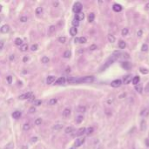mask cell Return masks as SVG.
<instances>
[{
  "instance_id": "obj_1",
  "label": "cell",
  "mask_w": 149,
  "mask_h": 149,
  "mask_svg": "<svg viewBox=\"0 0 149 149\" xmlns=\"http://www.w3.org/2000/svg\"><path fill=\"white\" fill-rule=\"evenodd\" d=\"M117 59H118V58L115 57V56H112V57H111L109 59H108L107 62H106V64H105V65H103V66H102L101 68H100V71H105L106 68H107V67H109L111 65H112V64H113V62H114V61H115Z\"/></svg>"
},
{
  "instance_id": "obj_2",
  "label": "cell",
  "mask_w": 149,
  "mask_h": 149,
  "mask_svg": "<svg viewBox=\"0 0 149 149\" xmlns=\"http://www.w3.org/2000/svg\"><path fill=\"white\" fill-rule=\"evenodd\" d=\"M82 8H83V5L80 4L79 2H77L74 4V5H73V12H74V13L76 14H78L80 13L81 11H82Z\"/></svg>"
},
{
  "instance_id": "obj_3",
  "label": "cell",
  "mask_w": 149,
  "mask_h": 149,
  "mask_svg": "<svg viewBox=\"0 0 149 149\" xmlns=\"http://www.w3.org/2000/svg\"><path fill=\"white\" fill-rule=\"evenodd\" d=\"M67 82L70 83V84H78V83H81V78H69L67 79Z\"/></svg>"
},
{
  "instance_id": "obj_4",
  "label": "cell",
  "mask_w": 149,
  "mask_h": 149,
  "mask_svg": "<svg viewBox=\"0 0 149 149\" xmlns=\"http://www.w3.org/2000/svg\"><path fill=\"white\" fill-rule=\"evenodd\" d=\"M94 81V77L92 76H87L81 78V83H92Z\"/></svg>"
},
{
  "instance_id": "obj_5",
  "label": "cell",
  "mask_w": 149,
  "mask_h": 149,
  "mask_svg": "<svg viewBox=\"0 0 149 149\" xmlns=\"http://www.w3.org/2000/svg\"><path fill=\"white\" fill-rule=\"evenodd\" d=\"M122 84V81L120 79H115V80L112 81L111 82V86L113 87V88H118V87H120Z\"/></svg>"
},
{
  "instance_id": "obj_6",
  "label": "cell",
  "mask_w": 149,
  "mask_h": 149,
  "mask_svg": "<svg viewBox=\"0 0 149 149\" xmlns=\"http://www.w3.org/2000/svg\"><path fill=\"white\" fill-rule=\"evenodd\" d=\"M32 96H33L32 92H27V93H25V94L20 95L18 98H19V99H31Z\"/></svg>"
},
{
  "instance_id": "obj_7",
  "label": "cell",
  "mask_w": 149,
  "mask_h": 149,
  "mask_svg": "<svg viewBox=\"0 0 149 149\" xmlns=\"http://www.w3.org/2000/svg\"><path fill=\"white\" fill-rule=\"evenodd\" d=\"M84 142H85V138H79V139H77L76 141H75V143H74V147L77 148V147H80Z\"/></svg>"
},
{
  "instance_id": "obj_8",
  "label": "cell",
  "mask_w": 149,
  "mask_h": 149,
  "mask_svg": "<svg viewBox=\"0 0 149 149\" xmlns=\"http://www.w3.org/2000/svg\"><path fill=\"white\" fill-rule=\"evenodd\" d=\"M133 80V78H132V75H126V76L124 77L123 78V83L125 85H128L131 81Z\"/></svg>"
},
{
  "instance_id": "obj_9",
  "label": "cell",
  "mask_w": 149,
  "mask_h": 149,
  "mask_svg": "<svg viewBox=\"0 0 149 149\" xmlns=\"http://www.w3.org/2000/svg\"><path fill=\"white\" fill-rule=\"evenodd\" d=\"M112 9H113L114 12H121V10H122V6L119 4H113V6H112Z\"/></svg>"
},
{
  "instance_id": "obj_10",
  "label": "cell",
  "mask_w": 149,
  "mask_h": 149,
  "mask_svg": "<svg viewBox=\"0 0 149 149\" xmlns=\"http://www.w3.org/2000/svg\"><path fill=\"white\" fill-rule=\"evenodd\" d=\"M75 18H76L77 20H78V21H82V20H84V18H85V14L83 13V12H80V13L76 14V16H75Z\"/></svg>"
},
{
  "instance_id": "obj_11",
  "label": "cell",
  "mask_w": 149,
  "mask_h": 149,
  "mask_svg": "<svg viewBox=\"0 0 149 149\" xmlns=\"http://www.w3.org/2000/svg\"><path fill=\"white\" fill-rule=\"evenodd\" d=\"M86 128H85V127L79 128V129L78 130V132H77L76 136H81V135H83L84 133H86Z\"/></svg>"
},
{
  "instance_id": "obj_12",
  "label": "cell",
  "mask_w": 149,
  "mask_h": 149,
  "mask_svg": "<svg viewBox=\"0 0 149 149\" xmlns=\"http://www.w3.org/2000/svg\"><path fill=\"white\" fill-rule=\"evenodd\" d=\"M55 80H56V78H55L54 76H49V77H47V78H46V83L48 85L52 84Z\"/></svg>"
},
{
  "instance_id": "obj_13",
  "label": "cell",
  "mask_w": 149,
  "mask_h": 149,
  "mask_svg": "<svg viewBox=\"0 0 149 149\" xmlns=\"http://www.w3.org/2000/svg\"><path fill=\"white\" fill-rule=\"evenodd\" d=\"M9 30H10L9 25H3L2 27H1L0 31H1V32H2V33H7L8 31H9Z\"/></svg>"
},
{
  "instance_id": "obj_14",
  "label": "cell",
  "mask_w": 149,
  "mask_h": 149,
  "mask_svg": "<svg viewBox=\"0 0 149 149\" xmlns=\"http://www.w3.org/2000/svg\"><path fill=\"white\" fill-rule=\"evenodd\" d=\"M121 66L123 67L125 70H129L131 68V64L129 62H122L121 63Z\"/></svg>"
},
{
  "instance_id": "obj_15",
  "label": "cell",
  "mask_w": 149,
  "mask_h": 149,
  "mask_svg": "<svg viewBox=\"0 0 149 149\" xmlns=\"http://www.w3.org/2000/svg\"><path fill=\"white\" fill-rule=\"evenodd\" d=\"M66 81V79H65L64 77H60V78H59L56 80V84L57 85H62V84H65V82Z\"/></svg>"
},
{
  "instance_id": "obj_16",
  "label": "cell",
  "mask_w": 149,
  "mask_h": 149,
  "mask_svg": "<svg viewBox=\"0 0 149 149\" xmlns=\"http://www.w3.org/2000/svg\"><path fill=\"white\" fill-rule=\"evenodd\" d=\"M107 38H108V41H109L110 43H114V42H115V40H116L115 36L112 35V34H108Z\"/></svg>"
},
{
  "instance_id": "obj_17",
  "label": "cell",
  "mask_w": 149,
  "mask_h": 149,
  "mask_svg": "<svg viewBox=\"0 0 149 149\" xmlns=\"http://www.w3.org/2000/svg\"><path fill=\"white\" fill-rule=\"evenodd\" d=\"M12 117H13L14 119H16V120L19 119V118L21 117V112H19V111H15V112L12 113Z\"/></svg>"
},
{
  "instance_id": "obj_18",
  "label": "cell",
  "mask_w": 149,
  "mask_h": 149,
  "mask_svg": "<svg viewBox=\"0 0 149 149\" xmlns=\"http://www.w3.org/2000/svg\"><path fill=\"white\" fill-rule=\"evenodd\" d=\"M140 115L143 116V117H147L149 115V109L148 108H145V109L142 110V112H140Z\"/></svg>"
},
{
  "instance_id": "obj_19",
  "label": "cell",
  "mask_w": 149,
  "mask_h": 149,
  "mask_svg": "<svg viewBox=\"0 0 149 149\" xmlns=\"http://www.w3.org/2000/svg\"><path fill=\"white\" fill-rule=\"evenodd\" d=\"M139 80H140V78H139V76H135L134 78H133L132 82H133V84L134 85V86H137V85H139Z\"/></svg>"
},
{
  "instance_id": "obj_20",
  "label": "cell",
  "mask_w": 149,
  "mask_h": 149,
  "mask_svg": "<svg viewBox=\"0 0 149 149\" xmlns=\"http://www.w3.org/2000/svg\"><path fill=\"white\" fill-rule=\"evenodd\" d=\"M77 33H78V30H77V28L76 27H72V28H70V34L72 36H76L77 35Z\"/></svg>"
},
{
  "instance_id": "obj_21",
  "label": "cell",
  "mask_w": 149,
  "mask_h": 149,
  "mask_svg": "<svg viewBox=\"0 0 149 149\" xmlns=\"http://www.w3.org/2000/svg\"><path fill=\"white\" fill-rule=\"evenodd\" d=\"M71 114V110L69 109V108H65L64 111H63V116L64 117H68V116H70Z\"/></svg>"
},
{
  "instance_id": "obj_22",
  "label": "cell",
  "mask_w": 149,
  "mask_h": 149,
  "mask_svg": "<svg viewBox=\"0 0 149 149\" xmlns=\"http://www.w3.org/2000/svg\"><path fill=\"white\" fill-rule=\"evenodd\" d=\"M140 129L141 131H146V129H147V123H146V120H143L142 121H141L140 123Z\"/></svg>"
},
{
  "instance_id": "obj_23",
  "label": "cell",
  "mask_w": 149,
  "mask_h": 149,
  "mask_svg": "<svg viewBox=\"0 0 149 149\" xmlns=\"http://www.w3.org/2000/svg\"><path fill=\"white\" fill-rule=\"evenodd\" d=\"M119 48L120 49H125V46H126V44H125V41H123V40H121V41L119 42Z\"/></svg>"
},
{
  "instance_id": "obj_24",
  "label": "cell",
  "mask_w": 149,
  "mask_h": 149,
  "mask_svg": "<svg viewBox=\"0 0 149 149\" xmlns=\"http://www.w3.org/2000/svg\"><path fill=\"white\" fill-rule=\"evenodd\" d=\"M63 126H64V125H63L62 124H57V125H55L54 126H53V130H56V131H59V130L62 129Z\"/></svg>"
},
{
  "instance_id": "obj_25",
  "label": "cell",
  "mask_w": 149,
  "mask_h": 149,
  "mask_svg": "<svg viewBox=\"0 0 149 149\" xmlns=\"http://www.w3.org/2000/svg\"><path fill=\"white\" fill-rule=\"evenodd\" d=\"M28 48H29V46H28L27 44H23V45H21V47H20V51H26L28 50Z\"/></svg>"
},
{
  "instance_id": "obj_26",
  "label": "cell",
  "mask_w": 149,
  "mask_h": 149,
  "mask_svg": "<svg viewBox=\"0 0 149 149\" xmlns=\"http://www.w3.org/2000/svg\"><path fill=\"white\" fill-rule=\"evenodd\" d=\"M57 102H58L57 99H51L49 100V102H48V104H49L50 106H54V105L57 104Z\"/></svg>"
},
{
  "instance_id": "obj_27",
  "label": "cell",
  "mask_w": 149,
  "mask_h": 149,
  "mask_svg": "<svg viewBox=\"0 0 149 149\" xmlns=\"http://www.w3.org/2000/svg\"><path fill=\"white\" fill-rule=\"evenodd\" d=\"M86 106H79L78 107V112H86Z\"/></svg>"
},
{
  "instance_id": "obj_28",
  "label": "cell",
  "mask_w": 149,
  "mask_h": 149,
  "mask_svg": "<svg viewBox=\"0 0 149 149\" xmlns=\"http://www.w3.org/2000/svg\"><path fill=\"white\" fill-rule=\"evenodd\" d=\"M15 45H23V41H22V39L20 37H17L15 39Z\"/></svg>"
},
{
  "instance_id": "obj_29",
  "label": "cell",
  "mask_w": 149,
  "mask_h": 149,
  "mask_svg": "<svg viewBox=\"0 0 149 149\" xmlns=\"http://www.w3.org/2000/svg\"><path fill=\"white\" fill-rule=\"evenodd\" d=\"M72 24H73V27H78V26L79 25V21L77 20L76 18H74V19L72 21Z\"/></svg>"
},
{
  "instance_id": "obj_30",
  "label": "cell",
  "mask_w": 149,
  "mask_h": 149,
  "mask_svg": "<svg viewBox=\"0 0 149 149\" xmlns=\"http://www.w3.org/2000/svg\"><path fill=\"white\" fill-rule=\"evenodd\" d=\"M128 33H129V29H128V28H124V29H122L121 34L123 36H126Z\"/></svg>"
},
{
  "instance_id": "obj_31",
  "label": "cell",
  "mask_w": 149,
  "mask_h": 149,
  "mask_svg": "<svg viewBox=\"0 0 149 149\" xmlns=\"http://www.w3.org/2000/svg\"><path fill=\"white\" fill-rule=\"evenodd\" d=\"M93 131H94L93 127H88L87 129H86V133L87 134V135H91V134H92V133H93Z\"/></svg>"
},
{
  "instance_id": "obj_32",
  "label": "cell",
  "mask_w": 149,
  "mask_h": 149,
  "mask_svg": "<svg viewBox=\"0 0 149 149\" xmlns=\"http://www.w3.org/2000/svg\"><path fill=\"white\" fill-rule=\"evenodd\" d=\"M55 30H56V27H55L54 25H51L49 27V29H48V33H49V34L53 33V32L55 31Z\"/></svg>"
},
{
  "instance_id": "obj_33",
  "label": "cell",
  "mask_w": 149,
  "mask_h": 149,
  "mask_svg": "<svg viewBox=\"0 0 149 149\" xmlns=\"http://www.w3.org/2000/svg\"><path fill=\"white\" fill-rule=\"evenodd\" d=\"M134 89H135V91H137L139 93L142 92V87H141V86H139V85H137V86H134Z\"/></svg>"
},
{
  "instance_id": "obj_34",
  "label": "cell",
  "mask_w": 149,
  "mask_h": 149,
  "mask_svg": "<svg viewBox=\"0 0 149 149\" xmlns=\"http://www.w3.org/2000/svg\"><path fill=\"white\" fill-rule=\"evenodd\" d=\"M49 60H50L49 58L46 57V56H44V57L41 59L42 63H44V64H47V63H49Z\"/></svg>"
},
{
  "instance_id": "obj_35",
  "label": "cell",
  "mask_w": 149,
  "mask_h": 149,
  "mask_svg": "<svg viewBox=\"0 0 149 149\" xmlns=\"http://www.w3.org/2000/svg\"><path fill=\"white\" fill-rule=\"evenodd\" d=\"M35 125H40L42 124V119L41 118H37V119H36L35 120Z\"/></svg>"
},
{
  "instance_id": "obj_36",
  "label": "cell",
  "mask_w": 149,
  "mask_h": 149,
  "mask_svg": "<svg viewBox=\"0 0 149 149\" xmlns=\"http://www.w3.org/2000/svg\"><path fill=\"white\" fill-rule=\"evenodd\" d=\"M73 130H74V128H73V127H72V126H68V127L65 128V132L66 133H73Z\"/></svg>"
},
{
  "instance_id": "obj_37",
  "label": "cell",
  "mask_w": 149,
  "mask_h": 149,
  "mask_svg": "<svg viewBox=\"0 0 149 149\" xmlns=\"http://www.w3.org/2000/svg\"><path fill=\"white\" fill-rule=\"evenodd\" d=\"M59 42L61 44H65L66 42V37H59Z\"/></svg>"
},
{
  "instance_id": "obj_38",
  "label": "cell",
  "mask_w": 149,
  "mask_h": 149,
  "mask_svg": "<svg viewBox=\"0 0 149 149\" xmlns=\"http://www.w3.org/2000/svg\"><path fill=\"white\" fill-rule=\"evenodd\" d=\"M30 128H31V125H30L29 123H25L23 125V129L25 131H28V130H30Z\"/></svg>"
},
{
  "instance_id": "obj_39",
  "label": "cell",
  "mask_w": 149,
  "mask_h": 149,
  "mask_svg": "<svg viewBox=\"0 0 149 149\" xmlns=\"http://www.w3.org/2000/svg\"><path fill=\"white\" fill-rule=\"evenodd\" d=\"M63 57L65 58V59H69V58L71 57V51H65V53H64V55H63Z\"/></svg>"
},
{
  "instance_id": "obj_40",
  "label": "cell",
  "mask_w": 149,
  "mask_h": 149,
  "mask_svg": "<svg viewBox=\"0 0 149 149\" xmlns=\"http://www.w3.org/2000/svg\"><path fill=\"white\" fill-rule=\"evenodd\" d=\"M94 18H95V15H94V13H90V14H89V17H88L89 22H92L94 20Z\"/></svg>"
},
{
  "instance_id": "obj_41",
  "label": "cell",
  "mask_w": 149,
  "mask_h": 149,
  "mask_svg": "<svg viewBox=\"0 0 149 149\" xmlns=\"http://www.w3.org/2000/svg\"><path fill=\"white\" fill-rule=\"evenodd\" d=\"M38 49V45H37V44H34V45H31V50L32 51H37V50Z\"/></svg>"
},
{
  "instance_id": "obj_42",
  "label": "cell",
  "mask_w": 149,
  "mask_h": 149,
  "mask_svg": "<svg viewBox=\"0 0 149 149\" xmlns=\"http://www.w3.org/2000/svg\"><path fill=\"white\" fill-rule=\"evenodd\" d=\"M141 51H148V45L147 44H144L142 46H141Z\"/></svg>"
},
{
  "instance_id": "obj_43",
  "label": "cell",
  "mask_w": 149,
  "mask_h": 149,
  "mask_svg": "<svg viewBox=\"0 0 149 149\" xmlns=\"http://www.w3.org/2000/svg\"><path fill=\"white\" fill-rule=\"evenodd\" d=\"M83 120H84V117H83L82 115H79V116H78V118H77V123L78 124H79V123H81V122L83 121Z\"/></svg>"
},
{
  "instance_id": "obj_44",
  "label": "cell",
  "mask_w": 149,
  "mask_h": 149,
  "mask_svg": "<svg viewBox=\"0 0 149 149\" xmlns=\"http://www.w3.org/2000/svg\"><path fill=\"white\" fill-rule=\"evenodd\" d=\"M42 12H43L42 7H37V9H36V14H37V15H40V14H42Z\"/></svg>"
},
{
  "instance_id": "obj_45",
  "label": "cell",
  "mask_w": 149,
  "mask_h": 149,
  "mask_svg": "<svg viewBox=\"0 0 149 149\" xmlns=\"http://www.w3.org/2000/svg\"><path fill=\"white\" fill-rule=\"evenodd\" d=\"M139 71H140V73H143V74H147V73H149V71L146 68H140L139 69Z\"/></svg>"
},
{
  "instance_id": "obj_46",
  "label": "cell",
  "mask_w": 149,
  "mask_h": 149,
  "mask_svg": "<svg viewBox=\"0 0 149 149\" xmlns=\"http://www.w3.org/2000/svg\"><path fill=\"white\" fill-rule=\"evenodd\" d=\"M86 42V38L85 37H79V41H78V43L85 44Z\"/></svg>"
},
{
  "instance_id": "obj_47",
  "label": "cell",
  "mask_w": 149,
  "mask_h": 149,
  "mask_svg": "<svg viewBox=\"0 0 149 149\" xmlns=\"http://www.w3.org/2000/svg\"><path fill=\"white\" fill-rule=\"evenodd\" d=\"M41 104H42V101L40 99H37V100H35V101H34V105H35V106H39Z\"/></svg>"
},
{
  "instance_id": "obj_48",
  "label": "cell",
  "mask_w": 149,
  "mask_h": 149,
  "mask_svg": "<svg viewBox=\"0 0 149 149\" xmlns=\"http://www.w3.org/2000/svg\"><path fill=\"white\" fill-rule=\"evenodd\" d=\"M27 20H28V18H27V17H25V16H23V17L20 18V21L23 22V23H25Z\"/></svg>"
},
{
  "instance_id": "obj_49",
  "label": "cell",
  "mask_w": 149,
  "mask_h": 149,
  "mask_svg": "<svg viewBox=\"0 0 149 149\" xmlns=\"http://www.w3.org/2000/svg\"><path fill=\"white\" fill-rule=\"evenodd\" d=\"M89 49H90V51H95V50L97 49V45H92L90 46V48H89Z\"/></svg>"
},
{
  "instance_id": "obj_50",
  "label": "cell",
  "mask_w": 149,
  "mask_h": 149,
  "mask_svg": "<svg viewBox=\"0 0 149 149\" xmlns=\"http://www.w3.org/2000/svg\"><path fill=\"white\" fill-rule=\"evenodd\" d=\"M35 112H36V109H35V107H34V106H32V107H31L29 109V112H30V113H34Z\"/></svg>"
},
{
  "instance_id": "obj_51",
  "label": "cell",
  "mask_w": 149,
  "mask_h": 149,
  "mask_svg": "<svg viewBox=\"0 0 149 149\" xmlns=\"http://www.w3.org/2000/svg\"><path fill=\"white\" fill-rule=\"evenodd\" d=\"M6 79H7V82L9 83V84H12V76H8L7 78H6Z\"/></svg>"
},
{
  "instance_id": "obj_52",
  "label": "cell",
  "mask_w": 149,
  "mask_h": 149,
  "mask_svg": "<svg viewBox=\"0 0 149 149\" xmlns=\"http://www.w3.org/2000/svg\"><path fill=\"white\" fill-rule=\"evenodd\" d=\"M37 139H38V138H37V137H32V138H31V142H32V143H34V142L37 141Z\"/></svg>"
},
{
  "instance_id": "obj_53",
  "label": "cell",
  "mask_w": 149,
  "mask_h": 149,
  "mask_svg": "<svg viewBox=\"0 0 149 149\" xmlns=\"http://www.w3.org/2000/svg\"><path fill=\"white\" fill-rule=\"evenodd\" d=\"M4 41H0V50H2L4 48Z\"/></svg>"
},
{
  "instance_id": "obj_54",
  "label": "cell",
  "mask_w": 149,
  "mask_h": 149,
  "mask_svg": "<svg viewBox=\"0 0 149 149\" xmlns=\"http://www.w3.org/2000/svg\"><path fill=\"white\" fill-rule=\"evenodd\" d=\"M137 35H138V37H141V35H142V31H141V30H139V31H138Z\"/></svg>"
},
{
  "instance_id": "obj_55",
  "label": "cell",
  "mask_w": 149,
  "mask_h": 149,
  "mask_svg": "<svg viewBox=\"0 0 149 149\" xmlns=\"http://www.w3.org/2000/svg\"><path fill=\"white\" fill-rule=\"evenodd\" d=\"M28 59H28V57H26V56H25V57H24L23 61H24V62H26V61H28Z\"/></svg>"
},
{
  "instance_id": "obj_56",
  "label": "cell",
  "mask_w": 149,
  "mask_h": 149,
  "mask_svg": "<svg viewBox=\"0 0 149 149\" xmlns=\"http://www.w3.org/2000/svg\"><path fill=\"white\" fill-rule=\"evenodd\" d=\"M146 92H149V83L147 84V87H146Z\"/></svg>"
},
{
  "instance_id": "obj_57",
  "label": "cell",
  "mask_w": 149,
  "mask_h": 149,
  "mask_svg": "<svg viewBox=\"0 0 149 149\" xmlns=\"http://www.w3.org/2000/svg\"><path fill=\"white\" fill-rule=\"evenodd\" d=\"M14 59H15V56H14V55H11V56H10V59H11V60H13Z\"/></svg>"
},
{
  "instance_id": "obj_58",
  "label": "cell",
  "mask_w": 149,
  "mask_h": 149,
  "mask_svg": "<svg viewBox=\"0 0 149 149\" xmlns=\"http://www.w3.org/2000/svg\"><path fill=\"white\" fill-rule=\"evenodd\" d=\"M53 5H54L55 7H57V6H59V3H58V2H54V3H53Z\"/></svg>"
},
{
  "instance_id": "obj_59",
  "label": "cell",
  "mask_w": 149,
  "mask_h": 149,
  "mask_svg": "<svg viewBox=\"0 0 149 149\" xmlns=\"http://www.w3.org/2000/svg\"><path fill=\"white\" fill-rule=\"evenodd\" d=\"M21 149H28V147L27 146H23V147H21Z\"/></svg>"
},
{
  "instance_id": "obj_60",
  "label": "cell",
  "mask_w": 149,
  "mask_h": 149,
  "mask_svg": "<svg viewBox=\"0 0 149 149\" xmlns=\"http://www.w3.org/2000/svg\"><path fill=\"white\" fill-rule=\"evenodd\" d=\"M78 41H79V37H77V38H75V42H76V43H78Z\"/></svg>"
},
{
  "instance_id": "obj_61",
  "label": "cell",
  "mask_w": 149,
  "mask_h": 149,
  "mask_svg": "<svg viewBox=\"0 0 149 149\" xmlns=\"http://www.w3.org/2000/svg\"><path fill=\"white\" fill-rule=\"evenodd\" d=\"M146 8H147V9H149V2L147 3V4H146Z\"/></svg>"
},
{
  "instance_id": "obj_62",
  "label": "cell",
  "mask_w": 149,
  "mask_h": 149,
  "mask_svg": "<svg viewBox=\"0 0 149 149\" xmlns=\"http://www.w3.org/2000/svg\"><path fill=\"white\" fill-rule=\"evenodd\" d=\"M69 72H71V69L70 68H67L66 69V73H69Z\"/></svg>"
},
{
  "instance_id": "obj_63",
  "label": "cell",
  "mask_w": 149,
  "mask_h": 149,
  "mask_svg": "<svg viewBox=\"0 0 149 149\" xmlns=\"http://www.w3.org/2000/svg\"><path fill=\"white\" fill-rule=\"evenodd\" d=\"M70 149H76V147H72Z\"/></svg>"
},
{
  "instance_id": "obj_64",
  "label": "cell",
  "mask_w": 149,
  "mask_h": 149,
  "mask_svg": "<svg viewBox=\"0 0 149 149\" xmlns=\"http://www.w3.org/2000/svg\"><path fill=\"white\" fill-rule=\"evenodd\" d=\"M2 11V5H0V12Z\"/></svg>"
}]
</instances>
